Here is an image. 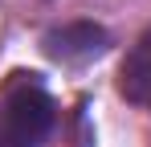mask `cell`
Wrapping results in <instances>:
<instances>
[{"label": "cell", "mask_w": 151, "mask_h": 147, "mask_svg": "<svg viewBox=\"0 0 151 147\" xmlns=\"http://www.w3.org/2000/svg\"><path fill=\"white\" fill-rule=\"evenodd\" d=\"M110 45L106 29L90 21H74V24H61V29H49L45 33V53L53 61H94L102 57Z\"/></svg>", "instance_id": "obj_2"}, {"label": "cell", "mask_w": 151, "mask_h": 147, "mask_svg": "<svg viewBox=\"0 0 151 147\" xmlns=\"http://www.w3.org/2000/svg\"><path fill=\"white\" fill-rule=\"evenodd\" d=\"M57 106L37 74H12L0 94V147H41L49 139Z\"/></svg>", "instance_id": "obj_1"}, {"label": "cell", "mask_w": 151, "mask_h": 147, "mask_svg": "<svg viewBox=\"0 0 151 147\" xmlns=\"http://www.w3.org/2000/svg\"><path fill=\"white\" fill-rule=\"evenodd\" d=\"M119 94L131 106H143L151 115V24L139 33V41L119 66Z\"/></svg>", "instance_id": "obj_3"}]
</instances>
